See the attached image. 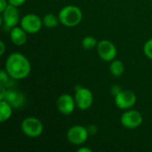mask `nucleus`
<instances>
[{
	"instance_id": "1",
	"label": "nucleus",
	"mask_w": 152,
	"mask_h": 152,
	"mask_svg": "<svg viewBox=\"0 0 152 152\" xmlns=\"http://www.w3.org/2000/svg\"><path fill=\"white\" fill-rule=\"evenodd\" d=\"M4 69L16 80L26 78L31 71V64L28 59L20 53H11L5 61Z\"/></svg>"
},
{
	"instance_id": "2",
	"label": "nucleus",
	"mask_w": 152,
	"mask_h": 152,
	"mask_svg": "<svg viewBox=\"0 0 152 152\" xmlns=\"http://www.w3.org/2000/svg\"><path fill=\"white\" fill-rule=\"evenodd\" d=\"M60 22L68 28L77 26L83 19V12L78 6L66 5L62 7L58 14Z\"/></svg>"
},
{
	"instance_id": "3",
	"label": "nucleus",
	"mask_w": 152,
	"mask_h": 152,
	"mask_svg": "<svg viewBox=\"0 0 152 152\" xmlns=\"http://www.w3.org/2000/svg\"><path fill=\"white\" fill-rule=\"evenodd\" d=\"M20 128L22 133L30 138L39 137L44 132V125L37 118L28 117L23 119L20 125Z\"/></svg>"
},
{
	"instance_id": "4",
	"label": "nucleus",
	"mask_w": 152,
	"mask_h": 152,
	"mask_svg": "<svg viewBox=\"0 0 152 152\" xmlns=\"http://www.w3.org/2000/svg\"><path fill=\"white\" fill-rule=\"evenodd\" d=\"M75 101L77 107L81 110H89L94 102V95L90 89L77 86L75 89Z\"/></svg>"
},
{
	"instance_id": "5",
	"label": "nucleus",
	"mask_w": 152,
	"mask_h": 152,
	"mask_svg": "<svg viewBox=\"0 0 152 152\" xmlns=\"http://www.w3.org/2000/svg\"><path fill=\"white\" fill-rule=\"evenodd\" d=\"M20 27L28 33V34H36L39 32L42 28L43 19H41L38 15L34 13H28L24 15L20 19Z\"/></svg>"
},
{
	"instance_id": "6",
	"label": "nucleus",
	"mask_w": 152,
	"mask_h": 152,
	"mask_svg": "<svg viewBox=\"0 0 152 152\" xmlns=\"http://www.w3.org/2000/svg\"><path fill=\"white\" fill-rule=\"evenodd\" d=\"M121 125L127 129H134L139 127L143 122L142 113L135 110H126L120 118Z\"/></svg>"
},
{
	"instance_id": "7",
	"label": "nucleus",
	"mask_w": 152,
	"mask_h": 152,
	"mask_svg": "<svg viewBox=\"0 0 152 152\" xmlns=\"http://www.w3.org/2000/svg\"><path fill=\"white\" fill-rule=\"evenodd\" d=\"M96 50L99 57L104 61H112L113 60L116 59L118 53L116 45L111 41L106 39L98 42Z\"/></svg>"
},
{
	"instance_id": "8",
	"label": "nucleus",
	"mask_w": 152,
	"mask_h": 152,
	"mask_svg": "<svg viewBox=\"0 0 152 152\" xmlns=\"http://www.w3.org/2000/svg\"><path fill=\"white\" fill-rule=\"evenodd\" d=\"M89 135L87 128L79 125L71 126L67 132L68 141L74 145H82L87 141Z\"/></svg>"
},
{
	"instance_id": "9",
	"label": "nucleus",
	"mask_w": 152,
	"mask_h": 152,
	"mask_svg": "<svg viewBox=\"0 0 152 152\" xmlns=\"http://www.w3.org/2000/svg\"><path fill=\"white\" fill-rule=\"evenodd\" d=\"M116 106L120 110L132 109L137 101L136 94L130 90H122L118 95L114 97Z\"/></svg>"
},
{
	"instance_id": "10",
	"label": "nucleus",
	"mask_w": 152,
	"mask_h": 152,
	"mask_svg": "<svg viewBox=\"0 0 152 152\" xmlns=\"http://www.w3.org/2000/svg\"><path fill=\"white\" fill-rule=\"evenodd\" d=\"M1 20L4 27L9 29L16 27L19 22H20V13L17 7L12 4H8L5 10L2 12Z\"/></svg>"
},
{
	"instance_id": "11",
	"label": "nucleus",
	"mask_w": 152,
	"mask_h": 152,
	"mask_svg": "<svg viewBox=\"0 0 152 152\" xmlns=\"http://www.w3.org/2000/svg\"><path fill=\"white\" fill-rule=\"evenodd\" d=\"M57 110L62 115H70L74 112L77 106L75 98H73L69 94H63L59 96L56 102Z\"/></svg>"
},
{
	"instance_id": "12",
	"label": "nucleus",
	"mask_w": 152,
	"mask_h": 152,
	"mask_svg": "<svg viewBox=\"0 0 152 152\" xmlns=\"http://www.w3.org/2000/svg\"><path fill=\"white\" fill-rule=\"evenodd\" d=\"M1 100L6 101L8 103H10L13 107V109L22 108L26 103L25 95L13 87L7 88L4 97Z\"/></svg>"
},
{
	"instance_id": "13",
	"label": "nucleus",
	"mask_w": 152,
	"mask_h": 152,
	"mask_svg": "<svg viewBox=\"0 0 152 152\" xmlns=\"http://www.w3.org/2000/svg\"><path fill=\"white\" fill-rule=\"evenodd\" d=\"M10 38L12 44L21 46L27 43L28 33L21 27H14L10 29Z\"/></svg>"
},
{
	"instance_id": "14",
	"label": "nucleus",
	"mask_w": 152,
	"mask_h": 152,
	"mask_svg": "<svg viewBox=\"0 0 152 152\" xmlns=\"http://www.w3.org/2000/svg\"><path fill=\"white\" fill-rule=\"evenodd\" d=\"M13 107L4 100H0V121L2 123L10 119Z\"/></svg>"
},
{
	"instance_id": "15",
	"label": "nucleus",
	"mask_w": 152,
	"mask_h": 152,
	"mask_svg": "<svg viewBox=\"0 0 152 152\" xmlns=\"http://www.w3.org/2000/svg\"><path fill=\"white\" fill-rule=\"evenodd\" d=\"M110 73L112 76H114L116 77H119L124 74V71H125L124 63L121 61L115 59L112 61H110Z\"/></svg>"
},
{
	"instance_id": "16",
	"label": "nucleus",
	"mask_w": 152,
	"mask_h": 152,
	"mask_svg": "<svg viewBox=\"0 0 152 152\" xmlns=\"http://www.w3.org/2000/svg\"><path fill=\"white\" fill-rule=\"evenodd\" d=\"M59 23H61L59 17L53 13H47L43 17V24L46 28H55L59 25Z\"/></svg>"
},
{
	"instance_id": "17",
	"label": "nucleus",
	"mask_w": 152,
	"mask_h": 152,
	"mask_svg": "<svg viewBox=\"0 0 152 152\" xmlns=\"http://www.w3.org/2000/svg\"><path fill=\"white\" fill-rule=\"evenodd\" d=\"M15 80L13 77H12L5 69H2L0 71V85L4 86L6 88L13 87L15 85Z\"/></svg>"
},
{
	"instance_id": "18",
	"label": "nucleus",
	"mask_w": 152,
	"mask_h": 152,
	"mask_svg": "<svg viewBox=\"0 0 152 152\" xmlns=\"http://www.w3.org/2000/svg\"><path fill=\"white\" fill-rule=\"evenodd\" d=\"M97 45V40L95 39V37L92 36H86L82 39V46L86 50H91L93 48H95Z\"/></svg>"
},
{
	"instance_id": "19",
	"label": "nucleus",
	"mask_w": 152,
	"mask_h": 152,
	"mask_svg": "<svg viewBox=\"0 0 152 152\" xmlns=\"http://www.w3.org/2000/svg\"><path fill=\"white\" fill-rule=\"evenodd\" d=\"M143 52L147 58L152 61V38L149 39L143 45Z\"/></svg>"
},
{
	"instance_id": "20",
	"label": "nucleus",
	"mask_w": 152,
	"mask_h": 152,
	"mask_svg": "<svg viewBox=\"0 0 152 152\" xmlns=\"http://www.w3.org/2000/svg\"><path fill=\"white\" fill-rule=\"evenodd\" d=\"M121 91H122V88H121V86H118V85H113V86H111V88H110V93H111V94H112L114 97H115L116 95H118Z\"/></svg>"
},
{
	"instance_id": "21",
	"label": "nucleus",
	"mask_w": 152,
	"mask_h": 152,
	"mask_svg": "<svg viewBox=\"0 0 152 152\" xmlns=\"http://www.w3.org/2000/svg\"><path fill=\"white\" fill-rule=\"evenodd\" d=\"M27 0H8V3L9 4H12V5H14L16 7H19L22 4H24L26 3Z\"/></svg>"
},
{
	"instance_id": "22",
	"label": "nucleus",
	"mask_w": 152,
	"mask_h": 152,
	"mask_svg": "<svg viewBox=\"0 0 152 152\" xmlns=\"http://www.w3.org/2000/svg\"><path fill=\"white\" fill-rule=\"evenodd\" d=\"M86 128L88 130L89 134H95L97 133V126L95 125H90Z\"/></svg>"
},
{
	"instance_id": "23",
	"label": "nucleus",
	"mask_w": 152,
	"mask_h": 152,
	"mask_svg": "<svg viewBox=\"0 0 152 152\" xmlns=\"http://www.w3.org/2000/svg\"><path fill=\"white\" fill-rule=\"evenodd\" d=\"M9 3H8V0H0V12L2 13L5 8L8 6Z\"/></svg>"
},
{
	"instance_id": "24",
	"label": "nucleus",
	"mask_w": 152,
	"mask_h": 152,
	"mask_svg": "<svg viewBox=\"0 0 152 152\" xmlns=\"http://www.w3.org/2000/svg\"><path fill=\"white\" fill-rule=\"evenodd\" d=\"M0 47H1V51H0V55H3L4 53V51H5V45L3 41L0 42Z\"/></svg>"
},
{
	"instance_id": "25",
	"label": "nucleus",
	"mask_w": 152,
	"mask_h": 152,
	"mask_svg": "<svg viewBox=\"0 0 152 152\" xmlns=\"http://www.w3.org/2000/svg\"><path fill=\"white\" fill-rule=\"evenodd\" d=\"M92 150L87 147H81L77 150V152H91Z\"/></svg>"
}]
</instances>
